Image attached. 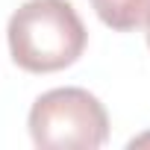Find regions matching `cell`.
Here are the masks:
<instances>
[{
    "instance_id": "6da1fadb",
    "label": "cell",
    "mask_w": 150,
    "mask_h": 150,
    "mask_svg": "<svg viewBox=\"0 0 150 150\" xmlns=\"http://www.w3.org/2000/svg\"><path fill=\"white\" fill-rule=\"evenodd\" d=\"M9 53L27 74L71 68L88 44V30L68 0H27L6 27Z\"/></svg>"
},
{
    "instance_id": "7a4b0ae2",
    "label": "cell",
    "mask_w": 150,
    "mask_h": 150,
    "mask_svg": "<svg viewBox=\"0 0 150 150\" xmlns=\"http://www.w3.org/2000/svg\"><path fill=\"white\" fill-rule=\"evenodd\" d=\"M27 127L33 144L44 150H97L109 138L106 106L91 91L77 86L50 88L38 94L30 109Z\"/></svg>"
},
{
    "instance_id": "3957f363",
    "label": "cell",
    "mask_w": 150,
    "mask_h": 150,
    "mask_svg": "<svg viewBox=\"0 0 150 150\" xmlns=\"http://www.w3.org/2000/svg\"><path fill=\"white\" fill-rule=\"evenodd\" d=\"M91 6L97 18L118 33H129L150 18V0H91Z\"/></svg>"
},
{
    "instance_id": "277c9868",
    "label": "cell",
    "mask_w": 150,
    "mask_h": 150,
    "mask_svg": "<svg viewBox=\"0 0 150 150\" xmlns=\"http://www.w3.org/2000/svg\"><path fill=\"white\" fill-rule=\"evenodd\" d=\"M147 44H150V18H147Z\"/></svg>"
}]
</instances>
